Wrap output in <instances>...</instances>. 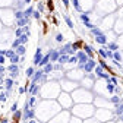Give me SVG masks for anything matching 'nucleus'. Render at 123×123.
Masks as SVG:
<instances>
[{
	"label": "nucleus",
	"mask_w": 123,
	"mask_h": 123,
	"mask_svg": "<svg viewBox=\"0 0 123 123\" xmlns=\"http://www.w3.org/2000/svg\"><path fill=\"white\" fill-rule=\"evenodd\" d=\"M43 50L41 49H37V51H35V56H34V62H32V63L37 66V65H40V62L43 60Z\"/></svg>",
	"instance_id": "1"
},
{
	"label": "nucleus",
	"mask_w": 123,
	"mask_h": 123,
	"mask_svg": "<svg viewBox=\"0 0 123 123\" xmlns=\"http://www.w3.org/2000/svg\"><path fill=\"white\" fill-rule=\"evenodd\" d=\"M60 103H63V104H65V107L68 109L69 104L72 103V98H70L69 95H66V94H62V95H60Z\"/></svg>",
	"instance_id": "2"
},
{
	"label": "nucleus",
	"mask_w": 123,
	"mask_h": 123,
	"mask_svg": "<svg viewBox=\"0 0 123 123\" xmlns=\"http://www.w3.org/2000/svg\"><path fill=\"white\" fill-rule=\"evenodd\" d=\"M95 41L100 43V44H103V45H105L107 43H109V38H107L105 34H101V35H95Z\"/></svg>",
	"instance_id": "3"
},
{
	"label": "nucleus",
	"mask_w": 123,
	"mask_h": 123,
	"mask_svg": "<svg viewBox=\"0 0 123 123\" xmlns=\"http://www.w3.org/2000/svg\"><path fill=\"white\" fill-rule=\"evenodd\" d=\"M82 50H84V51L88 54V57H92V56H94V49H92L91 45H88V44H84Z\"/></svg>",
	"instance_id": "4"
},
{
	"label": "nucleus",
	"mask_w": 123,
	"mask_h": 123,
	"mask_svg": "<svg viewBox=\"0 0 123 123\" xmlns=\"http://www.w3.org/2000/svg\"><path fill=\"white\" fill-rule=\"evenodd\" d=\"M21 117H22V111L21 110H16L13 113V117H12V122L13 123H19V120H21Z\"/></svg>",
	"instance_id": "5"
},
{
	"label": "nucleus",
	"mask_w": 123,
	"mask_h": 123,
	"mask_svg": "<svg viewBox=\"0 0 123 123\" xmlns=\"http://www.w3.org/2000/svg\"><path fill=\"white\" fill-rule=\"evenodd\" d=\"M28 24H29V18H22V19H18L16 21V26H19V28H24Z\"/></svg>",
	"instance_id": "6"
},
{
	"label": "nucleus",
	"mask_w": 123,
	"mask_h": 123,
	"mask_svg": "<svg viewBox=\"0 0 123 123\" xmlns=\"http://www.w3.org/2000/svg\"><path fill=\"white\" fill-rule=\"evenodd\" d=\"M32 13H34V7L32 6H28L25 10H24V15H25V18H31V16H32Z\"/></svg>",
	"instance_id": "7"
},
{
	"label": "nucleus",
	"mask_w": 123,
	"mask_h": 123,
	"mask_svg": "<svg viewBox=\"0 0 123 123\" xmlns=\"http://www.w3.org/2000/svg\"><path fill=\"white\" fill-rule=\"evenodd\" d=\"M50 60H53V62H57V59H59V56H60V53L57 51V50H50Z\"/></svg>",
	"instance_id": "8"
},
{
	"label": "nucleus",
	"mask_w": 123,
	"mask_h": 123,
	"mask_svg": "<svg viewBox=\"0 0 123 123\" xmlns=\"http://www.w3.org/2000/svg\"><path fill=\"white\" fill-rule=\"evenodd\" d=\"M57 62L62 65V63H68L69 62V54H60L59 56V59H57Z\"/></svg>",
	"instance_id": "9"
},
{
	"label": "nucleus",
	"mask_w": 123,
	"mask_h": 123,
	"mask_svg": "<svg viewBox=\"0 0 123 123\" xmlns=\"http://www.w3.org/2000/svg\"><path fill=\"white\" fill-rule=\"evenodd\" d=\"M15 51H16L18 56L22 57V56L25 54V51H26V50H25V44H22V45H19V47H16V49H15Z\"/></svg>",
	"instance_id": "10"
},
{
	"label": "nucleus",
	"mask_w": 123,
	"mask_h": 123,
	"mask_svg": "<svg viewBox=\"0 0 123 123\" xmlns=\"http://www.w3.org/2000/svg\"><path fill=\"white\" fill-rule=\"evenodd\" d=\"M5 84H6V85H5V86H6V91L9 92V91L12 89V85H13V79H12V78H6V79H5Z\"/></svg>",
	"instance_id": "11"
},
{
	"label": "nucleus",
	"mask_w": 123,
	"mask_h": 123,
	"mask_svg": "<svg viewBox=\"0 0 123 123\" xmlns=\"http://www.w3.org/2000/svg\"><path fill=\"white\" fill-rule=\"evenodd\" d=\"M9 60H10V63H12V65H18V63H21V56L15 54V56H13V57H10Z\"/></svg>",
	"instance_id": "12"
},
{
	"label": "nucleus",
	"mask_w": 123,
	"mask_h": 123,
	"mask_svg": "<svg viewBox=\"0 0 123 123\" xmlns=\"http://www.w3.org/2000/svg\"><path fill=\"white\" fill-rule=\"evenodd\" d=\"M70 2H72V5H73V7H75L76 12H82V7L79 5V0H70Z\"/></svg>",
	"instance_id": "13"
},
{
	"label": "nucleus",
	"mask_w": 123,
	"mask_h": 123,
	"mask_svg": "<svg viewBox=\"0 0 123 123\" xmlns=\"http://www.w3.org/2000/svg\"><path fill=\"white\" fill-rule=\"evenodd\" d=\"M63 19H65V22L68 24V26H69V28H73V22H72V19H70L69 15H63Z\"/></svg>",
	"instance_id": "14"
},
{
	"label": "nucleus",
	"mask_w": 123,
	"mask_h": 123,
	"mask_svg": "<svg viewBox=\"0 0 123 123\" xmlns=\"http://www.w3.org/2000/svg\"><path fill=\"white\" fill-rule=\"evenodd\" d=\"M25 18V15H24V10H16L15 12V21H18V19H22Z\"/></svg>",
	"instance_id": "15"
},
{
	"label": "nucleus",
	"mask_w": 123,
	"mask_h": 123,
	"mask_svg": "<svg viewBox=\"0 0 123 123\" xmlns=\"http://www.w3.org/2000/svg\"><path fill=\"white\" fill-rule=\"evenodd\" d=\"M34 73H35V69H34V66H29V68L26 69V76H28V78H32V76H34Z\"/></svg>",
	"instance_id": "16"
},
{
	"label": "nucleus",
	"mask_w": 123,
	"mask_h": 123,
	"mask_svg": "<svg viewBox=\"0 0 123 123\" xmlns=\"http://www.w3.org/2000/svg\"><path fill=\"white\" fill-rule=\"evenodd\" d=\"M15 54H16V51H15L13 49H10V50H6V53H5V57H6V59H10V57H13Z\"/></svg>",
	"instance_id": "17"
},
{
	"label": "nucleus",
	"mask_w": 123,
	"mask_h": 123,
	"mask_svg": "<svg viewBox=\"0 0 123 123\" xmlns=\"http://www.w3.org/2000/svg\"><path fill=\"white\" fill-rule=\"evenodd\" d=\"M51 70H53V66H51L50 63H47V65H45V66H44V69H43V72H44L45 75H47V73H50Z\"/></svg>",
	"instance_id": "18"
},
{
	"label": "nucleus",
	"mask_w": 123,
	"mask_h": 123,
	"mask_svg": "<svg viewBox=\"0 0 123 123\" xmlns=\"http://www.w3.org/2000/svg\"><path fill=\"white\" fill-rule=\"evenodd\" d=\"M7 100V92H0V103H5Z\"/></svg>",
	"instance_id": "19"
},
{
	"label": "nucleus",
	"mask_w": 123,
	"mask_h": 123,
	"mask_svg": "<svg viewBox=\"0 0 123 123\" xmlns=\"http://www.w3.org/2000/svg\"><path fill=\"white\" fill-rule=\"evenodd\" d=\"M32 18L38 21V19L41 18V12H38V10H34V13H32Z\"/></svg>",
	"instance_id": "20"
},
{
	"label": "nucleus",
	"mask_w": 123,
	"mask_h": 123,
	"mask_svg": "<svg viewBox=\"0 0 123 123\" xmlns=\"http://www.w3.org/2000/svg\"><path fill=\"white\" fill-rule=\"evenodd\" d=\"M63 40H65L63 34H60V32H59V34L56 35V41H57V43H63Z\"/></svg>",
	"instance_id": "21"
},
{
	"label": "nucleus",
	"mask_w": 123,
	"mask_h": 123,
	"mask_svg": "<svg viewBox=\"0 0 123 123\" xmlns=\"http://www.w3.org/2000/svg\"><path fill=\"white\" fill-rule=\"evenodd\" d=\"M16 110H18V103H13V104H12V107H10V111H12V113H15Z\"/></svg>",
	"instance_id": "22"
},
{
	"label": "nucleus",
	"mask_w": 123,
	"mask_h": 123,
	"mask_svg": "<svg viewBox=\"0 0 123 123\" xmlns=\"http://www.w3.org/2000/svg\"><path fill=\"white\" fill-rule=\"evenodd\" d=\"M47 7L50 10H53V2H51V0H47Z\"/></svg>",
	"instance_id": "23"
},
{
	"label": "nucleus",
	"mask_w": 123,
	"mask_h": 123,
	"mask_svg": "<svg viewBox=\"0 0 123 123\" xmlns=\"http://www.w3.org/2000/svg\"><path fill=\"white\" fill-rule=\"evenodd\" d=\"M38 12H44V5L43 3H38Z\"/></svg>",
	"instance_id": "24"
},
{
	"label": "nucleus",
	"mask_w": 123,
	"mask_h": 123,
	"mask_svg": "<svg viewBox=\"0 0 123 123\" xmlns=\"http://www.w3.org/2000/svg\"><path fill=\"white\" fill-rule=\"evenodd\" d=\"M5 62H6V57L5 56H0V65H5Z\"/></svg>",
	"instance_id": "25"
},
{
	"label": "nucleus",
	"mask_w": 123,
	"mask_h": 123,
	"mask_svg": "<svg viewBox=\"0 0 123 123\" xmlns=\"http://www.w3.org/2000/svg\"><path fill=\"white\" fill-rule=\"evenodd\" d=\"M117 15H119V18H120V19H123V7L119 10V13H117Z\"/></svg>",
	"instance_id": "26"
},
{
	"label": "nucleus",
	"mask_w": 123,
	"mask_h": 123,
	"mask_svg": "<svg viewBox=\"0 0 123 123\" xmlns=\"http://www.w3.org/2000/svg\"><path fill=\"white\" fill-rule=\"evenodd\" d=\"M5 70H6L5 65H0V73H5Z\"/></svg>",
	"instance_id": "27"
},
{
	"label": "nucleus",
	"mask_w": 123,
	"mask_h": 123,
	"mask_svg": "<svg viewBox=\"0 0 123 123\" xmlns=\"http://www.w3.org/2000/svg\"><path fill=\"white\" fill-rule=\"evenodd\" d=\"M25 89H26L25 86H21V88H19V94H24V92H25Z\"/></svg>",
	"instance_id": "28"
},
{
	"label": "nucleus",
	"mask_w": 123,
	"mask_h": 123,
	"mask_svg": "<svg viewBox=\"0 0 123 123\" xmlns=\"http://www.w3.org/2000/svg\"><path fill=\"white\" fill-rule=\"evenodd\" d=\"M85 123H97V120H94V119H91V120H86Z\"/></svg>",
	"instance_id": "29"
},
{
	"label": "nucleus",
	"mask_w": 123,
	"mask_h": 123,
	"mask_svg": "<svg viewBox=\"0 0 123 123\" xmlns=\"http://www.w3.org/2000/svg\"><path fill=\"white\" fill-rule=\"evenodd\" d=\"M31 2H32V0H24V3H25V5H28V6L31 5Z\"/></svg>",
	"instance_id": "30"
},
{
	"label": "nucleus",
	"mask_w": 123,
	"mask_h": 123,
	"mask_svg": "<svg viewBox=\"0 0 123 123\" xmlns=\"http://www.w3.org/2000/svg\"><path fill=\"white\" fill-rule=\"evenodd\" d=\"M78 120H79V119H72L70 123H81V122H78Z\"/></svg>",
	"instance_id": "31"
},
{
	"label": "nucleus",
	"mask_w": 123,
	"mask_h": 123,
	"mask_svg": "<svg viewBox=\"0 0 123 123\" xmlns=\"http://www.w3.org/2000/svg\"><path fill=\"white\" fill-rule=\"evenodd\" d=\"M117 5L119 6H123V0H117Z\"/></svg>",
	"instance_id": "32"
}]
</instances>
